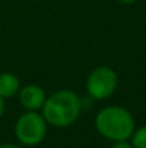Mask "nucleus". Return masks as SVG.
<instances>
[{"instance_id": "10", "label": "nucleus", "mask_w": 146, "mask_h": 148, "mask_svg": "<svg viewBox=\"0 0 146 148\" xmlns=\"http://www.w3.org/2000/svg\"><path fill=\"white\" fill-rule=\"evenodd\" d=\"M3 112H4V99L0 97V118H1Z\"/></svg>"}, {"instance_id": "5", "label": "nucleus", "mask_w": 146, "mask_h": 148, "mask_svg": "<svg viewBox=\"0 0 146 148\" xmlns=\"http://www.w3.org/2000/svg\"><path fill=\"white\" fill-rule=\"evenodd\" d=\"M19 102L26 111H40L48 98L45 89L40 85L29 84L19 89Z\"/></svg>"}, {"instance_id": "7", "label": "nucleus", "mask_w": 146, "mask_h": 148, "mask_svg": "<svg viewBox=\"0 0 146 148\" xmlns=\"http://www.w3.org/2000/svg\"><path fill=\"white\" fill-rule=\"evenodd\" d=\"M132 145L133 148H146V125L138 128L132 134Z\"/></svg>"}, {"instance_id": "3", "label": "nucleus", "mask_w": 146, "mask_h": 148, "mask_svg": "<svg viewBox=\"0 0 146 148\" xmlns=\"http://www.w3.org/2000/svg\"><path fill=\"white\" fill-rule=\"evenodd\" d=\"M48 134V122L37 111H26L14 124V135L22 145L36 147Z\"/></svg>"}, {"instance_id": "4", "label": "nucleus", "mask_w": 146, "mask_h": 148, "mask_svg": "<svg viewBox=\"0 0 146 148\" xmlns=\"http://www.w3.org/2000/svg\"><path fill=\"white\" fill-rule=\"evenodd\" d=\"M117 73L109 66L95 68L86 79V91L89 97L96 101L107 99L117 88Z\"/></svg>"}, {"instance_id": "1", "label": "nucleus", "mask_w": 146, "mask_h": 148, "mask_svg": "<svg viewBox=\"0 0 146 148\" xmlns=\"http://www.w3.org/2000/svg\"><path fill=\"white\" fill-rule=\"evenodd\" d=\"M40 111L48 125L66 128L73 125L80 116L82 101L73 91L60 89L46 98Z\"/></svg>"}, {"instance_id": "6", "label": "nucleus", "mask_w": 146, "mask_h": 148, "mask_svg": "<svg viewBox=\"0 0 146 148\" xmlns=\"http://www.w3.org/2000/svg\"><path fill=\"white\" fill-rule=\"evenodd\" d=\"M19 89H20V81L14 73H10V72L0 73V97L1 98H12L17 95Z\"/></svg>"}, {"instance_id": "11", "label": "nucleus", "mask_w": 146, "mask_h": 148, "mask_svg": "<svg viewBox=\"0 0 146 148\" xmlns=\"http://www.w3.org/2000/svg\"><path fill=\"white\" fill-rule=\"evenodd\" d=\"M119 3H122V4H133V3H136L138 0H117Z\"/></svg>"}, {"instance_id": "2", "label": "nucleus", "mask_w": 146, "mask_h": 148, "mask_svg": "<svg viewBox=\"0 0 146 148\" xmlns=\"http://www.w3.org/2000/svg\"><path fill=\"white\" fill-rule=\"evenodd\" d=\"M96 131L106 140L123 141L129 140L135 131V119L132 114L117 105L102 108L95 116Z\"/></svg>"}, {"instance_id": "9", "label": "nucleus", "mask_w": 146, "mask_h": 148, "mask_svg": "<svg viewBox=\"0 0 146 148\" xmlns=\"http://www.w3.org/2000/svg\"><path fill=\"white\" fill-rule=\"evenodd\" d=\"M0 148H20L16 144H12V143H4V144H0Z\"/></svg>"}, {"instance_id": "8", "label": "nucleus", "mask_w": 146, "mask_h": 148, "mask_svg": "<svg viewBox=\"0 0 146 148\" xmlns=\"http://www.w3.org/2000/svg\"><path fill=\"white\" fill-rule=\"evenodd\" d=\"M112 148H133V145L128 143V140H123V141H113Z\"/></svg>"}]
</instances>
